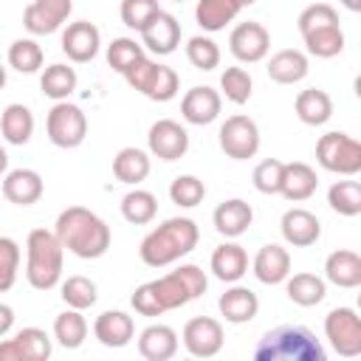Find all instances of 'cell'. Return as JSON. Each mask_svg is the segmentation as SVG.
I'll return each instance as SVG.
<instances>
[{"label": "cell", "mask_w": 361, "mask_h": 361, "mask_svg": "<svg viewBox=\"0 0 361 361\" xmlns=\"http://www.w3.org/2000/svg\"><path fill=\"white\" fill-rule=\"evenodd\" d=\"M42 178L37 169H11L3 180V197L14 206H31L42 197Z\"/></svg>", "instance_id": "obj_23"}, {"label": "cell", "mask_w": 361, "mask_h": 361, "mask_svg": "<svg viewBox=\"0 0 361 361\" xmlns=\"http://www.w3.org/2000/svg\"><path fill=\"white\" fill-rule=\"evenodd\" d=\"M228 48L231 54L240 59V62H259L268 56V48H271V34L262 23H240L231 37H228Z\"/></svg>", "instance_id": "obj_15"}, {"label": "cell", "mask_w": 361, "mask_h": 361, "mask_svg": "<svg viewBox=\"0 0 361 361\" xmlns=\"http://www.w3.org/2000/svg\"><path fill=\"white\" fill-rule=\"evenodd\" d=\"M175 3H183V0H175Z\"/></svg>", "instance_id": "obj_56"}, {"label": "cell", "mask_w": 361, "mask_h": 361, "mask_svg": "<svg viewBox=\"0 0 361 361\" xmlns=\"http://www.w3.org/2000/svg\"><path fill=\"white\" fill-rule=\"evenodd\" d=\"M341 6L350 11H361V0H341Z\"/></svg>", "instance_id": "obj_52"}, {"label": "cell", "mask_w": 361, "mask_h": 361, "mask_svg": "<svg viewBox=\"0 0 361 361\" xmlns=\"http://www.w3.org/2000/svg\"><path fill=\"white\" fill-rule=\"evenodd\" d=\"M251 268H254V276L262 285H279L290 274V254H288V248H282L276 243H268L257 251Z\"/></svg>", "instance_id": "obj_21"}, {"label": "cell", "mask_w": 361, "mask_h": 361, "mask_svg": "<svg viewBox=\"0 0 361 361\" xmlns=\"http://www.w3.org/2000/svg\"><path fill=\"white\" fill-rule=\"evenodd\" d=\"M293 110H296L302 124L322 127L333 116V99L322 87H307V90H299V96L293 102Z\"/></svg>", "instance_id": "obj_28"}, {"label": "cell", "mask_w": 361, "mask_h": 361, "mask_svg": "<svg viewBox=\"0 0 361 361\" xmlns=\"http://www.w3.org/2000/svg\"><path fill=\"white\" fill-rule=\"evenodd\" d=\"M39 87H42V93L48 99L62 102V99H68L76 90V71L71 65H62V62L48 65L42 71V76H39Z\"/></svg>", "instance_id": "obj_36"}, {"label": "cell", "mask_w": 361, "mask_h": 361, "mask_svg": "<svg viewBox=\"0 0 361 361\" xmlns=\"http://www.w3.org/2000/svg\"><path fill=\"white\" fill-rule=\"evenodd\" d=\"M183 347L195 358H212L223 350V324L212 316H195L183 327Z\"/></svg>", "instance_id": "obj_12"}, {"label": "cell", "mask_w": 361, "mask_h": 361, "mask_svg": "<svg viewBox=\"0 0 361 361\" xmlns=\"http://www.w3.org/2000/svg\"><path fill=\"white\" fill-rule=\"evenodd\" d=\"M121 214H124L127 223L144 226V223H149L158 214V200L147 189H133V192H127L121 197Z\"/></svg>", "instance_id": "obj_38"}, {"label": "cell", "mask_w": 361, "mask_h": 361, "mask_svg": "<svg viewBox=\"0 0 361 361\" xmlns=\"http://www.w3.org/2000/svg\"><path fill=\"white\" fill-rule=\"evenodd\" d=\"M307 56L296 48H285V51H276L271 59H268V76L276 82V85H296L307 76Z\"/></svg>", "instance_id": "obj_30"}, {"label": "cell", "mask_w": 361, "mask_h": 361, "mask_svg": "<svg viewBox=\"0 0 361 361\" xmlns=\"http://www.w3.org/2000/svg\"><path fill=\"white\" fill-rule=\"evenodd\" d=\"M327 203L333 212H338L344 217L361 214V183L358 180H336L327 189Z\"/></svg>", "instance_id": "obj_39"}, {"label": "cell", "mask_w": 361, "mask_h": 361, "mask_svg": "<svg viewBox=\"0 0 361 361\" xmlns=\"http://www.w3.org/2000/svg\"><path fill=\"white\" fill-rule=\"evenodd\" d=\"M220 104H223V99H220V93L214 87L197 85V87L186 90V96L180 99V116L189 124L203 127V124H212L220 116Z\"/></svg>", "instance_id": "obj_18"}, {"label": "cell", "mask_w": 361, "mask_h": 361, "mask_svg": "<svg viewBox=\"0 0 361 361\" xmlns=\"http://www.w3.org/2000/svg\"><path fill=\"white\" fill-rule=\"evenodd\" d=\"M212 220H214V228H217L223 237H231V240H234V237H240V234L248 231V226H251V220H254V209H251L245 200L231 197V200H223V203L214 209Z\"/></svg>", "instance_id": "obj_26"}, {"label": "cell", "mask_w": 361, "mask_h": 361, "mask_svg": "<svg viewBox=\"0 0 361 361\" xmlns=\"http://www.w3.org/2000/svg\"><path fill=\"white\" fill-rule=\"evenodd\" d=\"M6 166H8V155H6V149L0 147V175L6 172Z\"/></svg>", "instance_id": "obj_53"}, {"label": "cell", "mask_w": 361, "mask_h": 361, "mask_svg": "<svg viewBox=\"0 0 361 361\" xmlns=\"http://www.w3.org/2000/svg\"><path fill=\"white\" fill-rule=\"evenodd\" d=\"M158 11H161L158 0H121V8H118L121 23L127 28H135V31H141Z\"/></svg>", "instance_id": "obj_46"}, {"label": "cell", "mask_w": 361, "mask_h": 361, "mask_svg": "<svg viewBox=\"0 0 361 361\" xmlns=\"http://www.w3.org/2000/svg\"><path fill=\"white\" fill-rule=\"evenodd\" d=\"M147 144H149V152L155 158H161V161H178L189 149V133L178 121H172V118H158L149 127Z\"/></svg>", "instance_id": "obj_14"}, {"label": "cell", "mask_w": 361, "mask_h": 361, "mask_svg": "<svg viewBox=\"0 0 361 361\" xmlns=\"http://www.w3.org/2000/svg\"><path fill=\"white\" fill-rule=\"evenodd\" d=\"M285 293H288V299H290L293 305H299V307H313V305H319V302L327 296V285H324L322 276L302 271V274H293V276L288 274V279H285Z\"/></svg>", "instance_id": "obj_32"}, {"label": "cell", "mask_w": 361, "mask_h": 361, "mask_svg": "<svg viewBox=\"0 0 361 361\" xmlns=\"http://www.w3.org/2000/svg\"><path fill=\"white\" fill-rule=\"evenodd\" d=\"M316 161L336 175H358L361 172V144L347 133H324L316 144Z\"/></svg>", "instance_id": "obj_7"}, {"label": "cell", "mask_w": 361, "mask_h": 361, "mask_svg": "<svg viewBox=\"0 0 361 361\" xmlns=\"http://www.w3.org/2000/svg\"><path fill=\"white\" fill-rule=\"evenodd\" d=\"M51 358V338L39 327H23L14 338L0 341V361H45Z\"/></svg>", "instance_id": "obj_13"}, {"label": "cell", "mask_w": 361, "mask_h": 361, "mask_svg": "<svg viewBox=\"0 0 361 361\" xmlns=\"http://www.w3.org/2000/svg\"><path fill=\"white\" fill-rule=\"evenodd\" d=\"M212 271L220 282H240L248 274V254L237 243H223L212 251Z\"/></svg>", "instance_id": "obj_27"}, {"label": "cell", "mask_w": 361, "mask_h": 361, "mask_svg": "<svg viewBox=\"0 0 361 361\" xmlns=\"http://www.w3.org/2000/svg\"><path fill=\"white\" fill-rule=\"evenodd\" d=\"M3 85H6V68H3V62H0V90H3Z\"/></svg>", "instance_id": "obj_54"}, {"label": "cell", "mask_w": 361, "mask_h": 361, "mask_svg": "<svg viewBox=\"0 0 361 361\" xmlns=\"http://www.w3.org/2000/svg\"><path fill=\"white\" fill-rule=\"evenodd\" d=\"M282 237L293 248H307L322 237V223L307 209H288L282 214Z\"/></svg>", "instance_id": "obj_19"}, {"label": "cell", "mask_w": 361, "mask_h": 361, "mask_svg": "<svg viewBox=\"0 0 361 361\" xmlns=\"http://www.w3.org/2000/svg\"><path fill=\"white\" fill-rule=\"evenodd\" d=\"M302 39H305L307 54H313L319 59H330V56H338L344 51V31H341V25L316 28V31L305 34Z\"/></svg>", "instance_id": "obj_37"}, {"label": "cell", "mask_w": 361, "mask_h": 361, "mask_svg": "<svg viewBox=\"0 0 361 361\" xmlns=\"http://www.w3.org/2000/svg\"><path fill=\"white\" fill-rule=\"evenodd\" d=\"M54 234L71 254L82 259H96L110 248V226L85 206H68L54 223Z\"/></svg>", "instance_id": "obj_1"}, {"label": "cell", "mask_w": 361, "mask_h": 361, "mask_svg": "<svg viewBox=\"0 0 361 361\" xmlns=\"http://www.w3.org/2000/svg\"><path fill=\"white\" fill-rule=\"evenodd\" d=\"M96 299H99V293H96V282H93V279L76 274V276H68V279L62 282V302H65L68 307L87 310V307L96 305Z\"/></svg>", "instance_id": "obj_40"}, {"label": "cell", "mask_w": 361, "mask_h": 361, "mask_svg": "<svg viewBox=\"0 0 361 361\" xmlns=\"http://www.w3.org/2000/svg\"><path fill=\"white\" fill-rule=\"evenodd\" d=\"M240 3L237 0H197L195 6V20L203 31L214 34V31H223L237 14H240Z\"/></svg>", "instance_id": "obj_33"}, {"label": "cell", "mask_w": 361, "mask_h": 361, "mask_svg": "<svg viewBox=\"0 0 361 361\" xmlns=\"http://www.w3.org/2000/svg\"><path fill=\"white\" fill-rule=\"evenodd\" d=\"M93 336L99 338V344L104 347H127L135 336V324L133 316H127L124 310H104L96 322H93Z\"/></svg>", "instance_id": "obj_22"}, {"label": "cell", "mask_w": 361, "mask_h": 361, "mask_svg": "<svg viewBox=\"0 0 361 361\" xmlns=\"http://www.w3.org/2000/svg\"><path fill=\"white\" fill-rule=\"evenodd\" d=\"M54 338H56L65 350L82 347V341L87 338V322H85L82 310L68 307L65 313H59V316L54 319Z\"/></svg>", "instance_id": "obj_35"}, {"label": "cell", "mask_w": 361, "mask_h": 361, "mask_svg": "<svg viewBox=\"0 0 361 361\" xmlns=\"http://www.w3.org/2000/svg\"><path fill=\"white\" fill-rule=\"evenodd\" d=\"M197 240H200V231L192 217H169L141 240L138 257L149 268H164L186 257L197 245Z\"/></svg>", "instance_id": "obj_2"}, {"label": "cell", "mask_w": 361, "mask_h": 361, "mask_svg": "<svg viewBox=\"0 0 361 361\" xmlns=\"http://www.w3.org/2000/svg\"><path fill=\"white\" fill-rule=\"evenodd\" d=\"M319 186V178H316V169L305 161H290V164H282V180H279V195L293 200V203H302L307 200Z\"/></svg>", "instance_id": "obj_20"}, {"label": "cell", "mask_w": 361, "mask_h": 361, "mask_svg": "<svg viewBox=\"0 0 361 361\" xmlns=\"http://www.w3.org/2000/svg\"><path fill=\"white\" fill-rule=\"evenodd\" d=\"M141 56H147L144 54V45L141 42H135V39H130V37H118V39H113L110 45H107V65L116 71V73H124L133 62H138Z\"/></svg>", "instance_id": "obj_44"}, {"label": "cell", "mask_w": 361, "mask_h": 361, "mask_svg": "<svg viewBox=\"0 0 361 361\" xmlns=\"http://www.w3.org/2000/svg\"><path fill=\"white\" fill-rule=\"evenodd\" d=\"M186 59L197 68V71H214L220 65V48L212 37H192L186 42Z\"/></svg>", "instance_id": "obj_45"}, {"label": "cell", "mask_w": 361, "mask_h": 361, "mask_svg": "<svg viewBox=\"0 0 361 361\" xmlns=\"http://www.w3.org/2000/svg\"><path fill=\"white\" fill-rule=\"evenodd\" d=\"M99 45H102V34L87 20L71 23L62 31V51L71 62H90L99 54Z\"/></svg>", "instance_id": "obj_17"}, {"label": "cell", "mask_w": 361, "mask_h": 361, "mask_svg": "<svg viewBox=\"0 0 361 361\" xmlns=\"http://www.w3.org/2000/svg\"><path fill=\"white\" fill-rule=\"evenodd\" d=\"M220 149L234 161H248L259 149V127L254 118L237 113L228 116L220 127Z\"/></svg>", "instance_id": "obj_9"}, {"label": "cell", "mask_w": 361, "mask_h": 361, "mask_svg": "<svg viewBox=\"0 0 361 361\" xmlns=\"http://www.w3.org/2000/svg\"><path fill=\"white\" fill-rule=\"evenodd\" d=\"M220 90L223 96L231 102V104H245L251 99V90H254V82H251V73L245 68H226L223 76H220Z\"/></svg>", "instance_id": "obj_41"}, {"label": "cell", "mask_w": 361, "mask_h": 361, "mask_svg": "<svg viewBox=\"0 0 361 361\" xmlns=\"http://www.w3.org/2000/svg\"><path fill=\"white\" fill-rule=\"evenodd\" d=\"M237 3H240V8H245V6H254L257 0H237Z\"/></svg>", "instance_id": "obj_55"}, {"label": "cell", "mask_w": 361, "mask_h": 361, "mask_svg": "<svg viewBox=\"0 0 361 361\" xmlns=\"http://www.w3.org/2000/svg\"><path fill=\"white\" fill-rule=\"evenodd\" d=\"M138 353L147 361H169L178 353V333L169 324H149L138 336Z\"/></svg>", "instance_id": "obj_25"}, {"label": "cell", "mask_w": 361, "mask_h": 361, "mask_svg": "<svg viewBox=\"0 0 361 361\" xmlns=\"http://www.w3.org/2000/svg\"><path fill=\"white\" fill-rule=\"evenodd\" d=\"M130 302H133L135 313H141V316H149V319H152V316H161V313H166V310L161 307V302H158V293H155L152 282H144V285H138V288L133 290Z\"/></svg>", "instance_id": "obj_50"}, {"label": "cell", "mask_w": 361, "mask_h": 361, "mask_svg": "<svg viewBox=\"0 0 361 361\" xmlns=\"http://www.w3.org/2000/svg\"><path fill=\"white\" fill-rule=\"evenodd\" d=\"M20 268V245L11 237H0V293H6L17 282Z\"/></svg>", "instance_id": "obj_48"}, {"label": "cell", "mask_w": 361, "mask_h": 361, "mask_svg": "<svg viewBox=\"0 0 361 361\" xmlns=\"http://www.w3.org/2000/svg\"><path fill=\"white\" fill-rule=\"evenodd\" d=\"M8 65L20 73H37L42 68V48L34 39H14L8 48Z\"/></svg>", "instance_id": "obj_43"}, {"label": "cell", "mask_w": 361, "mask_h": 361, "mask_svg": "<svg viewBox=\"0 0 361 361\" xmlns=\"http://www.w3.org/2000/svg\"><path fill=\"white\" fill-rule=\"evenodd\" d=\"M296 25H299V34L305 37V34H310V31H316V28L338 25V14H336V8L327 6V3H313V6H307V8L299 14Z\"/></svg>", "instance_id": "obj_47"}, {"label": "cell", "mask_w": 361, "mask_h": 361, "mask_svg": "<svg viewBox=\"0 0 361 361\" xmlns=\"http://www.w3.org/2000/svg\"><path fill=\"white\" fill-rule=\"evenodd\" d=\"M113 175L121 180V183H141L147 175H149V155L138 147H124L116 152L113 158Z\"/></svg>", "instance_id": "obj_34"}, {"label": "cell", "mask_w": 361, "mask_h": 361, "mask_svg": "<svg viewBox=\"0 0 361 361\" xmlns=\"http://www.w3.org/2000/svg\"><path fill=\"white\" fill-rule=\"evenodd\" d=\"M169 197L175 206L180 209H195L197 203H203L206 197V186L200 178L195 175H178L172 183H169Z\"/></svg>", "instance_id": "obj_42"}, {"label": "cell", "mask_w": 361, "mask_h": 361, "mask_svg": "<svg viewBox=\"0 0 361 361\" xmlns=\"http://www.w3.org/2000/svg\"><path fill=\"white\" fill-rule=\"evenodd\" d=\"M45 130H48V138L51 144L62 147V149H73L85 141L87 135V118L82 113V107L71 104L68 99L56 102L51 110H48V118H45Z\"/></svg>", "instance_id": "obj_8"}, {"label": "cell", "mask_w": 361, "mask_h": 361, "mask_svg": "<svg viewBox=\"0 0 361 361\" xmlns=\"http://www.w3.org/2000/svg\"><path fill=\"white\" fill-rule=\"evenodd\" d=\"M138 34H141V45H144L147 51H152V54H158V56H166V54H172V51L178 48V42H180V23H178L172 14L158 11Z\"/></svg>", "instance_id": "obj_16"}, {"label": "cell", "mask_w": 361, "mask_h": 361, "mask_svg": "<svg viewBox=\"0 0 361 361\" xmlns=\"http://www.w3.org/2000/svg\"><path fill=\"white\" fill-rule=\"evenodd\" d=\"M257 192L262 195H279V180H282V161L279 158H265L254 166V175H251Z\"/></svg>", "instance_id": "obj_49"}, {"label": "cell", "mask_w": 361, "mask_h": 361, "mask_svg": "<svg viewBox=\"0 0 361 361\" xmlns=\"http://www.w3.org/2000/svg\"><path fill=\"white\" fill-rule=\"evenodd\" d=\"M121 76L127 79V85L133 90L144 93L152 102H169V99L178 96V87H180L178 73L169 65L152 62L149 56H141L138 62H133Z\"/></svg>", "instance_id": "obj_6"}, {"label": "cell", "mask_w": 361, "mask_h": 361, "mask_svg": "<svg viewBox=\"0 0 361 361\" xmlns=\"http://www.w3.org/2000/svg\"><path fill=\"white\" fill-rule=\"evenodd\" d=\"M324 276H327V282H333L338 288H358L361 285V257L350 248L333 251L324 262Z\"/></svg>", "instance_id": "obj_29"}, {"label": "cell", "mask_w": 361, "mask_h": 361, "mask_svg": "<svg viewBox=\"0 0 361 361\" xmlns=\"http://www.w3.org/2000/svg\"><path fill=\"white\" fill-rule=\"evenodd\" d=\"M217 307H220V313H223V319H226L228 324H245V322H251V319L259 313V299H257V293H254L251 288L231 285V288L220 296Z\"/></svg>", "instance_id": "obj_24"}, {"label": "cell", "mask_w": 361, "mask_h": 361, "mask_svg": "<svg viewBox=\"0 0 361 361\" xmlns=\"http://www.w3.org/2000/svg\"><path fill=\"white\" fill-rule=\"evenodd\" d=\"M11 327H14V310H11L8 305H3V302H0V338H3Z\"/></svg>", "instance_id": "obj_51"}, {"label": "cell", "mask_w": 361, "mask_h": 361, "mask_svg": "<svg viewBox=\"0 0 361 361\" xmlns=\"http://www.w3.org/2000/svg\"><path fill=\"white\" fill-rule=\"evenodd\" d=\"M73 0H31L23 11V25L34 37H45L62 28V23L71 17Z\"/></svg>", "instance_id": "obj_11"}, {"label": "cell", "mask_w": 361, "mask_h": 361, "mask_svg": "<svg viewBox=\"0 0 361 361\" xmlns=\"http://www.w3.org/2000/svg\"><path fill=\"white\" fill-rule=\"evenodd\" d=\"M65 248L48 228H34L25 240V279L37 290H51L62 279Z\"/></svg>", "instance_id": "obj_4"}, {"label": "cell", "mask_w": 361, "mask_h": 361, "mask_svg": "<svg viewBox=\"0 0 361 361\" xmlns=\"http://www.w3.org/2000/svg\"><path fill=\"white\" fill-rule=\"evenodd\" d=\"M0 133H3V138L8 141V144H14V147H23V144H28L31 141V135H34V113L25 107V104H8L6 110H3V116H0Z\"/></svg>", "instance_id": "obj_31"}, {"label": "cell", "mask_w": 361, "mask_h": 361, "mask_svg": "<svg viewBox=\"0 0 361 361\" xmlns=\"http://www.w3.org/2000/svg\"><path fill=\"white\" fill-rule=\"evenodd\" d=\"M257 361H324L322 341L302 324H279L268 330L254 347Z\"/></svg>", "instance_id": "obj_3"}, {"label": "cell", "mask_w": 361, "mask_h": 361, "mask_svg": "<svg viewBox=\"0 0 361 361\" xmlns=\"http://www.w3.org/2000/svg\"><path fill=\"white\" fill-rule=\"evenodd\" d=\"M206 285H209L206 274L192 262H186V265L152 279V288H155L158 302H161L164 310H175V307L189 305L192 299L206 293Z\"/></svg>", "instance_id": "obj_5"}, {"label": "cell", "mask_w": 361, "mask_h": 361, "mask_svg": "<svg viewBox=\"0 0 361 361\" xmlns=\"http://www.w3.org/2000/svg\"><path fill=\"white\" fill-rule=\"evenodd\" d=\"M324 336L344 358L361 355V319L353 307H333L324 316Z\"/></svg>", "instance_id": "obj_10"}]
</instances>
